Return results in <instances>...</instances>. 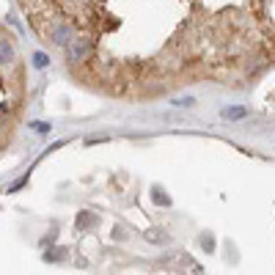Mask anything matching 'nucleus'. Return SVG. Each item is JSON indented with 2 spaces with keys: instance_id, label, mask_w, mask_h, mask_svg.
<instances>
[{
  "instance_id": "nucleus-1",
  "label": "nucleus",
  "mask_w": 275,
  "mask_h": 275,
  "mask_svg": "<svg viewBox=\"0 0 275 275\" xmlns=\"http://www.w3.org/2000/svg\"><path fill=\"white\" fill-rule=\"evenodd\" d=\"M91 50H94V39H91V36H74V39L66 44V61L77 64V61H83V58L91 55Z\"/></svg>"
},
{
  "instance_id": "nucleus-2",
  "label": "nucleus",
  "mask_w": 275,
  "mask_h": 275,
  "mask_svg": "<svg viewBox=\"0 0 275 275\" xmlns=\"http://www.w3.org/2000/svg\"><path fill=\"white\" fill-rule=\"evenodd\" d=\"M47 36L53 39V44H58V47H66V44L74 39V25L72 22H53Z\"/></svg>"
},
{
  "instance_id": "nucleus-3",
  "label": "nucleus",
  "mask_w": 275,
  "mask_h": 275,
  "mask_svg": "<svg viewBox=\"0 0 275 275\" xmlns=\"http://www.w3.org/2000/svg\"><path fill=\"white\" fill-rule=\"evenodd\" d=\"M14 58H17V53H14V44L9 39H0V66L14 64Z\"/></svg>"
},
{
  "instance_id": "nucleus-4",
  "label": "nucleus",
  "mask_w": 275,
  "mask_h": 275,
  "mask_svg": "<svg viewBox=\"0 0 275 275\" xmlns=\"http://www.w3.org/2000/svg\"><path fill=\"white\" fill-rule=\"evenodd\" d=\"M94 226H96V215H91V212H80L74 218V228L77 231H86V228H94Z\"/></svg>"
},
{
  "instance_id": "nucleus-5",
  "label": "nucleus",
  "mask_w": 275,
  "mask_h": 275,
  "mask_svg": "<svg viewBox=\"0 0 275 275\" xmlns=\"http://www.w3.org/2000/svg\"><path fill=\"white\" fill-rule=\"evenodd\" d=\"M220 116L226 118V121H240V118H245V116H248V108H242V105L223 108V110H220Z\"/></svg>"
},
{
  "instance_id": "nucleus-6",
  "label": "nucleus",
  "mask_w": 275,
  "mask_h": 275,
  "mask_svg": "<svg viewBox=\"0 0 275 275\" xmlns=\"http://www.w3.org/2000/svg\"><path fill=\"white\" fill-rule=\"evenodd\" d=\"M146 240H149V242H160V245H165V242H168V234L162 231V228H149V231H146Z\"/></svg>"
},
{
  "instance_id": "nucleus-7",
  "label": "nucleus",
  "mask_w": 275,
  "mask_h": 275,
  "mask_svg": "<svg viewBox=\"0 0 275 275\" xmlns=\"http://www.w3.org/2000/svg\"><path fill=\"white\" fill-rule=\"evenodd\" d=\"M152 198H154V204H160V206H171V198L165 196V190H160V187L152 190Z\"/></svg>"
},
{
  "instance_id": "nucleus-8",
  "label": "nucleus",
  "mask_w": 275,
  "mask_h": 275,
  "mask_svg": "<svg viewBox=\"0 0 275 275\" xmlns=\"http://www.w3.org/2000/svg\"><path fill=\"white\" fill-rule=\"evenodd\" d=\"M64 256H66V248H53L44 253V262H61Z\"/></svg>"
},
{
  "instance_id": "nucleus-9",
  "label": "nucleus",
  "mask_w": 275,
  "mask_h": 275,
  "mask_svg": "<svg viewBox=\"0 0 275 275\" xmlns=\"http://www.w3.org/2000/svg\"><path fill=\"white\" fill-rule=\"evenodd\" d=\"M33 66H36V69H47V66H50V55L47 53H33Z\"/></svg>"
},
{
  "instance_id": "nucleus-10",
  "label": "nucleus",
  "mask_w": 275,
  "mask_h": 275,
  "mask_svg": "<svg viewBox=\"0 0 275 275\" xmlns=\"http://www.w3.org/2000/svg\"><path fill=\"white\" fill-rule=\"evenodd\" d=\"M176 108H193L196 105V96H179V99H174Z\"/></svg>"
},
{
  "instance_id": "nucleus-11",
  "label": "nucleus",
  "mask_w": 275,
  "mask_h": 275,
  "mask_svg": "<svg viewBox=\"0 0 275 275\" xmlns=\"http://www.w3.org/2000/svg\"><path fill=\"white\" fill-rule=\"evenodd\" d=\"M201 248L206 250V253H212V250H215V240H212V234H204V237H201Z\"/></svg>"
},
{
  "instance_id": "nucleus-12",
  "label": "nucleus",
  "mask_w": 275,
  "mask_h": 275,
  "mask_svg": "<svg viewBox=\"0 0 275 275\" xmlns=\"http://www.w3.org/2000/svg\"><path fill=\"white\" fill-rule=\"evenodd\" d=\"M31 130H33V132H39V135H44V132H50V124H47V121H33V124H31Z\"/></svg>"
},
{
  "instance_id": "nucleus-13",
  "label": "nucleus",
  "mask_w": 275,
  "mask_h": 275,
  "mask_svg": "<svg viewBox=\"0 0 275 275\" xmlns=\"http://www.w3.org/2000/svg\"><path fill=\"white\" fill-rule=\"evenodd\" d=\"M25 184H28V176H22V179H17V182H14L11 187H9V193H17L19 187H25Z\"/></svg>"
},
{
  "instance_id": "nucleus-14",
  "label": "nucleus",
  "mask_w": 275,
  "mask_h": 275,
  "mask_svg": "<svg viewBox=\"0 0 275 275\" xmlns=\"http://www.w3.org/2000/svg\"><path fill=\"white\" fill-rule=\"evenodd\" d=\"M113 237L116 240H127V237H124V228H113Z\"/></svg>"
}]
</instances>
